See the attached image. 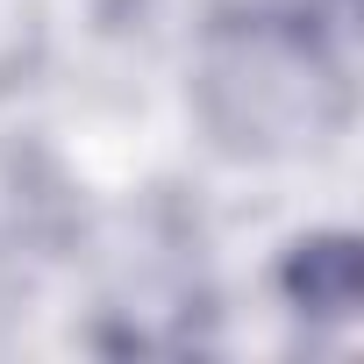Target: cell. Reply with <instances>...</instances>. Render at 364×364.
<instances>
[{"instance_id":"obj_2","label":"cell","mask_w":364,"mask_h":364,"mask_svg":"<svg viewBox=\"0 0 364 364\" xmlns=\"http://www.w3.org/2000/svg\"><path fill=\"white\" fill-rule=\"evenodd\" d=\"M286 300L314 321H350L357 307V243L350 236H300L286 257Z\"/></svg>"},{"instance_id":"obj_1","label":"cell","mask_w":364,"mask_h":364,"mask_svg":"<svg viewBox=\"0 0 364 364\" xmlns=\"http://www.w3.org/2000/svg\"><path fill=\"white\" fill-rule=\"evenodd\" d=\"M208 86L250 100L243 114H229V129L293 136V129H314V122H321V107H314L321 86L343 93V58H328L321 36H314L300 15H257V22L243 29V50L215 43Z\"/></svg>"}]
</instances>
